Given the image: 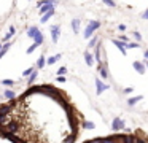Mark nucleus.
<instances>
[{"instance_id":"nucleus-20","label":"nucleus","mask_w":148,"mask_h":143,"mask_svg":"<svg viewBox=\"0 0 148 143\" xmlns=\"http://www.w3.org/2000/svg\"><path fill=\"white\" fill-rule=\"evenodd\" d=\"M118 30H119V32H124V30H126V25H124V24L118 25Z\"/></svg>"},{"instance_id":"nucleus-18","label":"nucleus","mask_w":148,"mask_h":143,"mask_svg":"<svg viewBox=\"0 0 148 143\" xmlns=\"http://www.w3.org/2000/svg\"><path fill=\"white\" fill-rule=\"evenodd\" d=\"M96 41H99V40H97V37H94L92 40L89 41V48H94V46H96Z\"/></svg>"},{"instance_id":"nucleus-4","label":"nucleus","mask_w":148,"mask_h":143,"mask_svg":"<svg viewBox=\"0 0 148 143\" xmlns=\"http://www.w3.org/2000/svg\"><path fill=\"white\" fill-rule=\"evenodd\" d=\"M59 34H61L59 25H53V27H51V37H53V41H54V43L59 40Z\"/></svg>"},{"instance_id":"nucleus-3","label":"nucleus","mask_w":148,"mask_h":143,"mask_svg":"<svg viewBox=\"0 0 148 143\" xmlns=\"http://www.w3.org/2000/svg\"><path fill=\"white\" fill-rule=\"evenodd\" d=\"M99 27H100V22H99V21H91L89 24H88L86 30H84V38H89Z\"/></svg>"},{"instance_id":"nucleus-11","label":"nucleus","mask_w":148,"mask_h":143,"mask_svg":"<svg viewBox=\"0 0 148 143\" xmlns=\"http://www.w3.org/2000/svg\"><path fill=\"white\" fill-rule=\"evenodd\" d=\"M118 127H121V129H123V127H124V122H123V121H119V119H116L115 122H113V129L116 130Z\"/></svg>"},{"instance_id":"nucleus-21","label":"nucleus","mask_w":148,"mask_h":143,"mask_svg":"<svg viewBox=\"0 0 148 143\" xmlns=\"http://www.w3.org/2000/svg\"><path fill=\"white\" fill-rule=\"evenodd\" d=\"M127 48H138V43H129Z\"/></svg>"},{"instance_id":"nucleus-8","label":"nucleus","mask_w":148,"mask_h":143,"mask_svg":"<svg viewBox=\"0 0 148 143\" xmlns=\"http://www.w3.org/2000/svg\"><path fill=\"white\" fill-rule=\"evenodd\" d=\"M96 86H97V94H100V92H102L103 89H107V88H108V86L102 84V83H100V79H97V81H96Z\"/></svg>"},{"instance_id":"nucleus-26","label":"nucleus","mask_w":148,"mask_h":143,"mask_svg":"<svg viewBox=\"0 0 148 143\" xmlns=\"http://www.w3.org/2000/svg\"><path fill=\"white\" fill-rule=\"evenodd\" d=\"M147 68H148V62H147Z\"/></svg>"},{"instance_id":"nucleus-9","label":"nucleus","mask_w":148,"mask_h":143,"mask_svg":"<svg viewBox=\"0 0 148 143\" xmlns=\"http://www.w3.org/2000/svg\"><path fill=\"white\" fill-rule=\"evenodd\" d=\"M38 32H40V30H38V29H37V27H30L29 30H27V35H29L30 38H34V37H35L37 34H38Z\"/></svg>"},{"instance_id":"nucleus-1","label":"nucleus","mask_w":148,"mask_h":143,"mask_svg":"<svg viewBox=\"0 0 148 143\" xmlns=\"http://www.w3.org/2000/svg\"><path fill=\"white\" fill-rule=\"evenodd\" d=\"M84 116L65 91L30 86L0 105V137L11 143H75Z\"/></svg>"},{"instance_id":"nucleus-15","label":"nucleus","mask_w":148,"mask_h":143,"mask_svg":"<svg viewBox=\"0 0 148 143\" xmlns=\"http://www.w3.org/2000/svg\"><path fill=\"white\" fill-rule=\"evenodd\" d=\"M43 65H45V56H40L38 62H37V67H38V68H42Z\"/></svg>"},{"instance_id":"nucleus-24","label":"nucleus","mask_w":148,"mask_h":143,"mask_svg":"<svg viewBox=\"0 0 148 143\" xmlns=\"http://www.w3.org/2000/svg\"><path fill=\"white\" fill-rule=\"evenodd\" d=\"M58 79H59V81H61V83H64V81H65V78H64V76H62V75H61V76H58Z\"/></svg>"},{"instance_id":"nucleus-10","label":"nucleus","mask_w":148,"mask_h":143,"mask_svg":"<svg viewBox=\"0 0 148 143\" xmlns=\"http://www.w3.org/2000/svg\"><path fill=\"white\" fill-rule=\"evenodd\" d=\"M84 59H86V64H88V65H92V56H91V53H88V51H86V53H84Z\"/></svg>"},{"instance_id":"nucleus-6","label":"nucleus","mask_w":148,"mask_h":143,"mask_svg":"<svg viewBox=\"0 0 148 143\" xmlns=\"http://www.w3.org/2000/svg\"><path fill=\"white\" fill-rule=\"evenodd\" d=\"M113 43H115V46L118 48V49L121 51L123 54H126V48H124V44H123L121 41H119V40H113Z\"/></svg>"},{"instance_id":"nucleus-7","label":"nucleus","mask_w":148,"mask_h":143,"mask_svg":"<svg viewBox=\"0 0 148 143\" xmlns=\"http://www.w3.org/2000/svg\"><path fill=\"white\" fill-rule=\"evenodd\" d=\"M72 29H73L75 34L80 32V21H78V19H73V21H72Z\"/></svg>"},{"instance_id":"nucleus-22","label":"nucleus","mask_w":148,"mask_h":143,"mask_svg":"<svg viewBox=\"0 0 148 143\" xmlns=\"http://www.w3.org/2000/svg\"><path fill=\"white\" fill-rule=\"evenodd\" d=\"M142 18H143V19H148V10H145V11H143V14H142Z\"/></svg>"},{"instance_id":"nucleus-12","label":"nucleus","mask_w":148,"mask_h":143,"mask_svg":"<svg viewBox=\"0 0 148 143\" xmlns=\"http://www.w3.org/2000/svg\"><path fill=\"white\" fill-rule=\"evenodd\" d=\"M53 14H54V10H51V11H48V13H46V14L42 18V22H46V21H48V19L53 16Z\"/></svg>"},{"instance_id":"nucleus-13","label":"nucleus","mask_w":148,"mask_h":143,"mask_svg":"<svg viewBox=\"0 0 148 143\" xmlns=\"http://www.w3.org/2000/svg\"><path fill=\"white\" fill-rule=\"evenodd\" d=\"M59 59H61V54H56L54 57H49V59H48V64H49V65H53V64H54L56 60H59Z\"/></svg>"},{"instance_id":"nucleus-2","label":"nucleus","mask_w":148,"mask_h":143,"mask_svg":"<svg viewBox=\"0 0 148 143\" xmlns=\"http://www.w3.org/2000/svg\"><path fill=\"white\" fill-rule=\"evenodd\" d=\"M84 143H148V135L142 129H137L134 132H119L105 137H97Z\"/></svg>"},{"instance_id":"nucleus-5","label":"nucleus","mask_w":148,"mask_h":143,"mask_svg":"<svg viewBox=\"0 0 148 143\" xmlns=\"http://www.w3.org/2000/svg\"><path fill=\"white\" fill-rule=\"evenodd\" d=\"M134 67H135V70H137V72L140 73V75H143V73H145V65H143L142 62L135 60V62H134Z\"/></svg>"},{"instance_id":"nucleus-23","label":"nucleus","mask_w":148,"mask_h":143,"mask_svg":"<svg viewBox=\"0 0 148 143\" xmlns=\"http://www.w3.org/2000/svg\"><path fill=\"white\" fill-rule=\"evenodd\" d=\"M134 37L137 38V40H142V37H140V34H138V32H134Z\"/></svg>"},{"instance_id":"nucleus-25","label":"nucleus","mask_w":148,"mask_h":143,"mask_svg":"<svg viewBox=\"0 0 148 143\" xmlns=\"http://www.w3.org/2000/svg\"><path fill=\"white\" fill-rule=\"evenodd\" d=\"M143 56H145V59L148 60V51H145V54H143Z\"/></svg>"},{"instance_id":"nucleus-19","label":"nucleus","mask_w":148,"mask_h":143,"mask_svg":"<svg viewBox=\"0 0 148 143\" xmlns=\"http://www.w3.org/2000/svg\"><path fill=\"white\" fill-rule=\"evenodd\" d=\"M65 72H67V70H65V67H62V68H59V72H58V76H59V75H64Z\"/></svg>"},{"instance_id":"nucleus-16","label":"nucleus","mask_w":148,"mask_h":143,"mask_svg":"<svg viewBox=\"0 0 148 143\" xmlns=\"http://www.w3.org/2000/svg\"><path fill=\"white\" fill-rule=\"evenodd\" d=\"M35 78H37V72H32V73H30V76H29V84H32V81Z\"/></svg>"},{"instance_id":"nucleus-14","label":"nucleus","mask_w":148,"mask_h":143,"mask_svg":"<svg viewBox=\"0 0 148 143\" xmlns=\"http://www.w3.org/2000/svg\"><path fill=\"white\" fill-rule=\"evenodd\" d=\"M14 32H16V29H14V27H10V32H8V34H7V37H5V41H8V40H10V38L13 37V34H14Z\"/></svg>"},{"instance_id":"nucleus-17","label":"nucleus","mask_w":148,"mask_h":143,"mask_svg":"<svg viewBox=\"0 0 148 143\" xmlns=\"http://www.w3.org/2000/svg\"><path fill=\"white\" fill-rule=\"evenodd\" d=\"M103 2H105L107 5H108V6H112V8H115V6H116L115 0H103Z\"/></svg>"}]
</instances>
